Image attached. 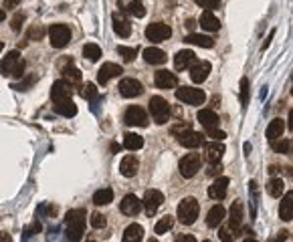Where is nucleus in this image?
I'll return each mask as SVG.
<instances>
[{
    "label": "nucleus",
    "instance_id": "obj_1",
    "mask_svg": "<svg viewBox=\"0 0 293 242\" xmlns=\"http://www.w3.org/2000/svg\"><path fill=\"white\" fill-rule=\"evenodd\" d=\"M83 228H85V210H81V208L69 210L67 216H65L67 242H79L83 238Z\"/></svg>",
    "mask_w": 293,
    "mask_h": 242
},
{
    "label": "nucleus",
    "instance_id": "obj_2",
    "mask_svg": "<svg viewBox=\"0 0 293 242\" xmlns=\"http://www.w3.org/2000/svg\"><path fill=\"white\" fill-rule=\"evenodd\" d=\"M0 71H3L5 77H23L25 73V61L21 57L19 51H13L9 53L5 59H3V67H0Z\"/></svg>",
    "mask_w": 293,
    "mask_h": 242
},
{
    "label": "nucleus",
    "instance_id": "obj_3",
    "mask_svg": "<svg viewBox=\"0 0 293 242\" xmlns=\"http://www.w3.org/2000/svg\"><path fill=\"white\" fill-rule=\"evenodd\" d=\"M198 212H200V206H198V200L196 198H184L180 204H178V220L182 224H194L196 218H198Z\"/></svg>",
    "mask_w": 293,
    "mask_h": 242
},
{
    "label": "nucleus",
    "instance_id": "obj_4",
    "mask_svg": "<svg viewBox=\"0 0 293 242\" xmlns=\"http://www.w3.org/2000/svg\"><path fill=\"white\" fill-rule=\"evenodd\" d=\"M150 115L158 126H164L170 119V103L164 97H158V95L152 97L150 99Z\"/></svg>",
    "mask_w": 293,
    "mask_h": 242
},
{
    "label": "nucleus",
    "instance_id": "obj_5",
    "mask_svg": "<svg viewBox=\"0 0 293 242\" xmlns=\"http://www.w3.org/2000/svg\"><path fill=\"white\" fill-rule=\"evenodd\" d=\"M123 121L133 128H145L148 126V113H145L139 105H129L123 113Z\"/></svg>",
    "mask_w": 293,
    "mask_h": 242
},
{
    "label": "nucleus",
    "instance_id": "obj_6",
    "mask_svg": "<svg viewBox=\"0 0 293 242\" xmlns=\"http://www.w3.org/2000/svg\"><path fill=\"white\" fill-rule=\"evenodd\" d=\"M176 99L186 103V105H202L206 95L202 89H194V87H180L176 89Z\"/></svg>",
    "mask_w": 293,
    "mask_h": 242
},
{
    "label": "nucleus",
    "instance_id": "obj_7",
    "mask_svg": "<svg viewBox=\"0 0 293 242\" xmlns=\"http://www.w3.org/2000/svg\"><path fill=\"white\" fill-rule=\"evenodd\" d=\"M49 39H51V45L55 49H63L71 41V31L67 25H53L49 29Z\"/></svg>",
    "mask_w": 293,
    "mask_h": 242
},
{
    "label": "nucleus",
    "instance_id": "obj_8",
    "mask_svg": "<svg viewBox=\"0 0 293 242\" xmlns=\"http://www.w3.org/2000/svg\"><path fill=\"white\" fill-rule=\"evenodd\" d=\"M200 166H202V158H200L198 154H186V156L180 160V174H182L184 178H192V176L198 174Z\"/></svg>",
    "mask_w": 293,
    "mask_h": 242
},
{
    "label": "nucleus",
    "instance_id": "obj_9",
    "mask_svg": "<svg viewBox=\"0 0 293 242\" xmlns=\"http://www.w3.org/2000/svg\"><path fill=\"white\" fill-rule=\"evenodd\" d=\"M170 35H172V29L164 23H154L145 29V39L150 43H162V41L170 39Z\"/></svg>",
    "mask_w": 293,
    "mask_h": 242
},
{
    "label": "nucleus",
    "instance_id": "obj_10",
    "mask_svg": "<svg viewBox=\"0 0 293 242\" xmlns=\"http://www.w3.org/2000/svg\"><path fill=\"white\" fill-rule=\"evenodd\" d=\"M143 208H145V214L148 216H154L156 212H158V208L162 206V202H164V196H162V192L160 190H148L143 194Z\"/></svg>",
    "mask_w": 293,
    "mask_h": 242
},
{
    "label": "nucleus",
    "instance_id": "obj_11",
    "mask_svg": "<svg viewBox=\"0 0 293 242\" xmlns=\"http://www.w3.org/2000/svg\"><path fill=\"white\" fill-rule=\"evenodd\" d=\"M119 93H121L123 97H127V99L139 97V95L143 93V85H141L137 79L127 77V79H121V83H119Z\"/></svg>",
    "mask_w": 293,
    "mask_h": 242
},
{
    "label": "nucleus",
    "instance_id": "obj_12",
    "mask_svg": "<svg viewBox=\"0 0 293 242\" xmlns=\"http://www.w3.org/2000/svg\"><path fill=\"white\" fill-rule=\"evenodd\" d=\"M223 154H225L223 142H206L204 144V158H206V162L210 166L212 164H218L223 160Z\"/></svg>",
    "mask_w": 293,
    "mask_h": 242
},
{
    "label": "nucleus",
    "instance_id": "obj_13",
    "mask_svg": "<svg viewBox=\"0 0 293 242\" xmlns=\"http://www.w3.org/2000/svg\"><path fill=\"white\" fill-rule=\"evenodd\" d=\"M121 73H123V69H121L119 65H115V63H103L101 69L97 71V83H99V85H105L109 79L119 77Z\"/></svg>",
    "mask_w": 293,
    "mask_h": 242
},
{
    "label": "nucleus",
    "instance_id": "obj_14",
    "mask_svg": "<svg viewBox=\"0 0 293 242\" xmlns=\"http://www.w3.org/2000/svg\"><path fill=\"white\" fill-rule=\"evenodd\" d=\"M71 93H73V89H71V85L67 81H57V83H53L51 99L55 103H63V101H69L71 99Z\"/></svg>",
    "mask_w": 293,
    "mask_h": 242
},
{
    "label": "nucleus",
    "instance_id": "obj_15",
    "mask_svg": "<svg viewBox=\"0 0 293 242\" xmlns=\"http://www.w3.org/2000/svg\"><path fill=\"white\" fill-rule=\"evenodd\" d=\"M111 21H113V31L117 33V37L127 39L131 35V25H129V21H127V17L123 13H113Z\"/></svg>",
    "mask_w": 293,
    "mask_h": 242
},
{
    "label": "nucleus",
    "instance_id": "obj_16",
    "mask_svg": "<svg viewBox=\"0 0 293 242\" xmlns=\"http://www.w3.org/2000/svg\"><path fill=\"white\" fill-rule=\"evenodd\" d=\"M198 61H196V55L192 53V51H180V53H176V57H174V67H176V71H184V69H192L194 65H196Z\"/></svg>",
    "mask_w": 293,
    "mask_h": 242
},
{
    "label": "nucleus",
    "instance_id": "obj_17",
    "mask_svg": "<svg viewBox=\"0 0 293 242\" xmlns=\"http://www.w3.org/2000/svg\"><path fill=\"white\" fill-rule=\"evenodd\" d=\"M117 7L127 13V15H133L135 19H141L145 15V9H143V3L141 0H117Z\"/></svg>",
    "mask_w": 293,
    "mask_h": 242
},
{
    "label": "nucleus",
    "instance_id": "obj_18",
    "mask_svg": "<svg viewBox=\"0 0 293 242\" xmlns=\"http://www.w3.org/2000/svg\"><path fill=\"white\" fill-rule=\"evenodd\" d=\"M141 206H143L141 200H137L133 194H127V196L121 200L119 210H121V214H125V216H135V214L141 210Z\"/></svg>",
    "mask_w": 293,
    "mask_h": 242
},
{
    "label": "nucleus",
    "instance_id": "obj_19",
    "mask_svg": "<svg viewBox=\"0 0 293 242\" xmlns=\"http://www.w3.org/2000/svg\"><path fill=\"white\" fill-rule=\"evenodd\" d=\"M154 81H156V87H158V89H174V87L178 85L176 75L170 73V71H156Z\"/></svg>",
    "mask_w": 293,
    "mask_h": 242
},
{
    "label": "nucleus",
    "instance_id": "obj_20",
    "mask_svg": "<svg viewBox=\"0 0 293 242\" xmlns=\"http://www.w3.org/2000/svg\"><path fill=\"white\" fill-rule=\"evenodd\" d=\"M178 144L184 146V148H188V150H194V148H200L204 144V136L190 130V132H186V134H182L178 138Z\"/></svg>",
    "mask_w": 293,
    "mask_h": 242
},
{
    "label": "nucleus",
    "instance_id": "obj_21",
    "mask_svg": "<svg viewBox=\"0 0 293 242\" xmlns=\"http://www.w3.org/2000/svg\"><path fill=\"white\" fill-rule=\"evenodd\" d=\"M208 73H210V63H208V61H198V63L190 69V79H192L196 85H200V83L206 81Z\"/></svg>",
    "mask_w": 293,
    "mask_h": 242
},
{
    "label": "nucleus",
    "instance_id": "obj_22",
    "mask_svg": "<svg viewBox=\"0 0 293 242\" xmlns=\"http://www.w3.org/2000/svg\"><path fill=\"white\" fill-rule=\"evenodd\" d=\"M279 218L285 220V222L293 220V190L283 196V200L279 204Z\"/></svg>",
    "mask_w": 293,
    "mask_h": 242
},
{
    "label": "nucleus",
    "instance_id": "obj_23",
    "mask_svg": "<svg viewBox=\"0 0 293 242\" xmlns=\"http://www.w3.org/2000/svg\"><path fill=\"white\" fill-rule=\"evenodd\" d=\"M227 190H229V178H218V180H214V184L208 188V196H210L212 200H225Z\"/></svg>",
    "mask_w": 293,
    "mask_h": 242
},
{
    "label": "nucleus",
    "instance_id": "obj_24",
    "mask_svg": "<svg viewBox=\"0 0 293 242\" xmlns=\"http://www.w3.org/2000/svg\"><path fill=\"white\" fill-rule=\"evenodd\" d=\"M198 121L206 128V130H214V128H218V124H221V119H218V115L212 111V109H200L198 111Z\"/></svg>",
    "mask_w": 293,
    "mask_h": 242
},
{
    "label": "nucleus",
    "instance_id": "obj_25",
    "mask_svg": "<svg viewBox=\"0 0 293 242\" xmlns=\"http://www.w3.org/2000/svg\"><path fill=\"white\" fill-rule=\"evenodd\" d=\"M137 170H139V162H137L133 156H125V158L121 160V164H119V172H121V176H125V178H133V176L137 174Z\"/></svg>",
    "mask_w": 293,
    "mask_h": 242
},
{
    "label": "nucleus",
    "instance_id": "obj_26",
    "mask_svg": "<svg viewBox=\"0 0 293 242\" xmlns=\"http://www.w3.org/2000/svg\"><path fill=\"white\" fill-rule=\"evenodd\" d=\"M143 59L150 65H162V63H166V53L156 49V47H148L143 51Z\"/></svg>",
    "mask_w": 293,
    "mask_h": 242
},
{
    "label": "nucleus",
    "instance_id": "obj_27",
    "mask_svg": "<svg viewBox=\"0 0 293 242\" xmlns=\"http://www.w3.org/2000/svg\"><path fill=\"white\" fill-rule=\"evenodd\" d=\"M283 132H285V124H283V119H273L271 124H269V128H267V132H265V136H267V140L269 142H273V140H279L281 136H283Z\"/></svg>",
    "mask_w": 293,
    "mask_h": 242
},
{
    "label": "nucleus",
    "instance_id": "obj_28",
    "mask_svg": "<svg viewBox=\"0 0 293 242\" xmlns=\"http://www.w3.org/2000/svg\"><path fill=\"white\" fill-rule=\"evenodd\" d=\"M61 73H63V81H67L71 87L81 83V71H79V69H75V67H73V63L65 65V67L61 69Z\"/></svg>",
    "mask_w": 293,
    "mask_h": 242
},
{
    "label": "nucleus",
    "instance_id": "obj_29",
    "mask_svg": "<svg viewBox=\"0 0 293 242\" xmlns=\"http://www.w3.org/2000/svg\"><path fill=\"white\" fill-rule=\"evenodd\" d=\"M141 238H143V228L139 224H129L123 232L121 242H141Z\"/></svg>",
    "mask_w": 293,
    "mask_h": 242
},
{
    "label": "nucleus",
    "instance_id": "obj_30",
    "mask_svg": "<svg viewBox=\"0 0 293 242\" xmlns=\"http://www.w3.org/2000/svg\"><path fill=\"white\" fill-rule=\"evenodd\" d=\"M200 27H202L204 31H208V33H216V31L221 29V23H218V19H216L210 11H206V13L200 17Z\"/></svg>",
    "mask_w": 293,
    "mask_h": 242
},
{
    "label": "nucleus",
    "instance_id": "obj_31",
    "mask_svg": "<svg viewBox=\"0 0 293 242\" xmlns=\"http://www.w3.org/2000/svg\"><path fill=\"white\" fill-rule=\"evenodd\" d=\"M239 234H241V226H235V224H225L223 228H221V232H218V236H221V240L223 242H233V240H237L239 238Z\"/></svg>",
    "mask_w": 293,
    "mask_h": 242
},
{
    "label": "nucleus",
    "instance_id": "obj_32",
    "mask_svg": "<svg viewBox=\"0 0 293 242\" xmlns=\"http://www.w3.org/2000/svg\"><path fill=\"white\" fill-rule=\"evenodd\" d=\"M223 218H225V208H223L221 204H216V206H212V208L208 210L206 224H208L210 228H214V226H218V224L223 222Z\"/></svg>",
    "mask_w": 293,
    "mask_h": 242
},
{
    "label": "nucleus",
    "instance_id": "obj_33",
    "mask_svg": "<svg viewBox=\"0 0 293 242\" xmlns=\"http://www.w3.org/2000/svg\"><path fill=\"white\" fill-rule=\"evenodd\" d=\"M184 43L198 45V47H202V49H212V47H214V41H212L210 37H206V35H188V37L184 39Z\"/></svg>",
    "mask_w": 293,
    "mask_h": 242
},
{
    "label": "nucleus",
    "instance_id": "obj_34",
    "mask_svg": "<svg viewBox=\"0 0 293 242\" xmlns=\"http://www.w3.org/2000/svg\"><path fill=\"white\" fill-rule=\"evenodd\" d=\"M109 202H113V190L111 188H101L93 194V204L95 206H105Z\"/></svg>",
    "mask_w": 293,
    "mask_h": 242
},
{
    "label": "nucleus",
    "instance_id": "obj_35",
    "mask_svg": "<svg viewBox=\"0 0 293 242\" xmlns=\"http://www.w3.org/2000/svg\"><path fill=\"white\" fill-rule=\"evenodd\" d=\"M55 111L63 117H75L77 115V105L69 99V101H63V103H55Z\"/></svg>",
    "mask_w": 293,
    "mask_h": 242
},
{
    "label": "nucleus",
    "instance_id": "obj_36",
    "mask_svg": "<svg viewBox=\"0 0 293 242\" xmlns=\"http://www.w3.org/2000/svg\"><path fill=\"white\" fill-rule=\"evenodd\" d=\"M243 212H245V208H243V202L241 200H237V202H233V206H231V212H229V222L231 224H235V226H241V222H243Z\"/></svg>",
    "mask_w": 293,
    "mask_h": 242
},
{
    "label": "nucleus",
    "instance_id": "obj_37",
    "mask_svg": "<svg viewBox=\"0 0 293 242\" xmlns=\"http://www.w3.org/2000/svg\"><path fill=\"white\" fill-rule=\"evenodd\" d=\"M271 150L277 152V154L293 156V142H289V140H273L271 142Z\"/></svg>",
    "mask_w": 293,
    "mask_h": 242
},
{
    "label": "nucleus",
    "instance_id": "obj_38",
    "mask_svg": "<svg viewBox=\"0 0 293 242\" xmlns=\"http://www.w3.org/2000/svg\"><path fill=\"white\" fill-rule=\"evenodd\" d=\"M141 146H143L141 136H137V134H125V136H123V148H125V150L135 152V150H139Z\"/></svg>",
    "mask_w": 293,
    "mask_h": 242
},
{
    "label": "nucleus",
    "instance_id": "obj_39",
    "mask_svg": "<svg viewBox=\"0 0 293 242\" xmlns=\"http://www.w3.org/2000/svg\"><path fill=\"white\" fill-rule=\"evenodd\" d=\"M267 194H269L271 198H279V196L283 194V182H281L279 178H271V180L267 182Z\"/></svg>",
    "mask_w": 293,
    "mask_h": 242
},
{
    "label": "nucleus",
    "instance_id": "obj_40",
    "mask_svg": "<svg viewBox=\"0 0 293 242\" xmlns=\"http://www.w3.org/2000/svg\"><path fill=\"white\" fill-rule=\"evenodd\" d=\"M83 57H87L89 61H99L101 59V49L95 45V43H89V45H85L83 47Z\"/></svg>",
    "mask_w": 293,
    "mask_h": 242
},
{
    "label": "nucleus",
    "instance_id": "obj_41",
    "mask_svg": "<svg viewBox=\"0 0 293 242\" xmlns=\"http://www.w3.org/2000/svg\"><path fill=\"white\" fill-rule=\"evenodd\" d=\"M81 97L87 99V101H91V103H95V101L99 99V91L95 89L93 83H87V85L83 87V91H81Z\"/></svg>",
    "mask_w": 293,
    "mask_h": 242
},
{
    "label": "nucleus",
    "instance_id": "obj_42",
    "mask_svg": "<svg viewBox=\"0 0 293 242\" xmlns=\"http://www.w3.org/2000/svg\"><path fill=\"white\" fill-rule=\"evenodd\" d=\"M172 226H174V218H172V216H164V218L156 224V228H154V230H156V234H166Z\"/></svg>",
    "mask_w": 293,
    "mask_h": 242
},
{
    "label": "nucleus",
    "instance_id": "obj_43",
    "mask_svg": "<svg viewBox=\"0 0 293 242\" xmlns=\"http://www.w3.org/2000/svg\"><path fill=\"white\" fill-rule=\"evenodd\" d=\"M117 53L121 55V59L125 63H131L135 59V55H137V49L135 47H117Z\"/></svg>",
    "mask_w": 293,
    "mask_h": 242
},
{
    "label": "nucleus",
    "instance_id": "obj_44",
    "mask_svg": "<svg viewBox=\"0 0 293 242\" xmlns=\"http://www.w3.org/2000/svg\"><path fill=\"white\" fill-rule=\"evenodd\" d=\"M43 37H45V29H43L41 25H33V27L29 29V35H27L29 41H41Z\"/></svg>",
    "mask_w": 293,
    "mask_h": 242
},
{
    "label": "nucleus",
    "instance_id": "obj_45",
    "mask_svg": "<svg viewBox=\"0 0 293 242\" xmlns=\"http://www.w3.org/2000/svg\"><path fill=\"white\" fill-rule=\"evenodd\" d=\"M194 3L200 7V9H206V11H214L221 7V0H194Z\"/></svg>",
    "mask_w": 293,
    "mask_h": 242
},
{
    "label": "nucleus",
    "instance_id": "obj_46",
    "mask_svg": "<svg viewBox=\"0 0 293 242\" xmlns=\"http://www.w3.org/2000/svg\"><path fill=\"white\" fill-rule=\"evenodd\" d=\"M105 224H107V220H105L103 214H99V212L91 214V226L93 228H105Z\"/></svg>",
    "mask_w": 293,
    "mask_h": 242
},
{
    "label": "nucleus",
    "instance_id": "obj_47",
    "mask_svg": "<svg viewBox=\"0 0 293 242\" xmlns=\"http://www.w3.org/2000/svg\"><path fill=\"white\" fill-rule=\"evenodd\" d=\"M247 101H249V81L241 79V103L247 105Z\"/></svg>",
    "mask_w": 293,
    "mask_h": 242
},
{
    "label": "nucleus",
    "instance_id": "obj_48",
    "mask_svg": "<svg viewBox=\"0 0 293 242\" xmlns=\"http://www.w3.org/2000/svg\"><path fill=\"white\" fill-rule=\"evenodd\" d=\"M172 136H176V138H180L182 134H186V132H190V124H176L172 130Z\"/></svg>",
    "mask_w": 293,
    "mask_h": 242
},
{
    "label": "nucleus",
    "instance_id": "obj_49",
    "mask_svg": "<svg viewBox=\"0 0 293 242\" xmlns=\"http://www.w3.org/2000/svg\"><path fill=\"white\" fill-rule=\"evenodd\" d=\"M37 81V77H29V79H25L23 83H19V85H13V89H17V91H27L33 83Z\"/></svg>",
    "mask_w": 293,
    "mask_h": 242
},
{
    "label": "nucleus",
    "instance_id": "obj_50",
    "mask_svg": "<svg viewBox=\"0 0 293 242\" xmlns=\"http://www.w3.org/2000/svg\"><path fill=\"white\" fill-rule=\"evenodd\" d=\"M208 138H212V142H223L227 136H225V132H221L218 128H214V130H208Z\"/></svg>",
    "mask_w": 293,
    "mask_h": 242
},
{
    "label": "nucleus",
    "instance_id": "obj_51",
    "mask_svg": "<svg viewBox=\"0 0 293 242\" xmlns=\"http://www.w3.org/2000/svg\"><path fill=\"white\" fill-rule=\"evenodd\" d=\"M23 23H25V15H17L15 19H13V31H21V27H23Z\"/></svg>",
    "mask_w": 293,
    "mask_h": 242
},
{
    "label": "nucleus",
    "instance_id": "obj_52",
    "mask_svg": "<svg viewBox=\"0 0 293 242\" xmlns=\"http://www.w3.org/2000/svg\"><path fill=\"white\" fill-rule=\"evenodd\" d=\"M39 230H41V222H37V220H35V222H33V224L27 228L25 236H33V232H39Z\"/></svg>",
    "mask_w": 293,
    "mask_h": 242
},
{
    "label": "nucleus",
    "instance_id": "obj_53",
    "mask_svg": "<svg viewBox=\"0 0 293 242\" xmlns=\"http://www.w3.org/2000/svg\"><path fill=\"white\" fill-rule=\"evenodd\" d=\"M221 172H223V166L221 164H212L210 170H208V176H218Z\"/></svg>",
    "mask_w": 293,
    "mask_h": 242
},
{
    "label": "nucleus",
    "instance_id": "obj_54",
    "mask_svg": "<svg viewBox=\"0 0 293 242\" xmlns=\"http://www.w3.org/2000/svg\"><path fill=\"white\" fill-rule=\"evenodd\" d=\"M176 242H196V238L190 236V234H180V236L176 238Z\"/></svg>",
    "mask_w": 293,
    "mask_h": 242
},
{
    "label": "nucleus",
    "instance_id": "obj_55",
    "mask_svg": "<svg viewBox=\"0 0 293 242\" xmlns=\"http://www.w3.org/2000/svg\"><path fill=\"white\" fill-rule=\"evenodd\" d=\"M285 238H287V232H285V230H279V234H277V236H273V238H271V242H283Z\"/></svg>",
    "mask_w": 293,
    "mask_h": 242
},
{
    "label": "nucleus",
    "instance_id": "obj_56",
    "mask_svg": "<svg viewBox=\"0 0 293 242\" xmlns=\"http://www.w3.org/2000/svg\"><path fill=\"white\" fill-rule=\"evenodd\" d=\"M17 5H21V0H5V7L3 9H15Z\"/></svg>",
    "mask_w": 293,
    "mask_h": 242
},
{
    "label": "nucleus",
    "instance_id": "obj_57",
    "mask_svg": "<svg viewBox=\"0 0 293 242\" xmlns=\"http://www.w3.org/2000/svg\"><path fill=\"white\" fill-rule=\"evenodd\" d=\"M287 128H289V132H293V109L289 111V119H287Z\"/></svg>",
    "mask_w": 293,
    "mask_h": 242
},
{
    "label": "nucleus",
    "instance_id": "obj_58",
    "mask_svg": "<svg viewBox=\"0 0 293 242\" xmlns=\"http://www.w3.org/2000/svg\"><path fill=\"white\" fill-rule=\"evenodd\" d=\"M0 242H11V236L7 232H3V234H0Z\"/></svg>",
    "mask_w": 293,
    "mask_h": 242
},
{
    "label": "nucleus",
    "instance_id": "obj_59",
    "mask_svg": "<svg viewBox=\"0 0 293 242\" xmlns=\"http://www.w3.org/2000/svg\"><path fill=\"white\" fill-rule=\"evenodd\" d=\"M119 150H121L119 144H111V152H119Z\"/></svg>",
    "mask_w": 293,
    "mask_h": 242
},
{
    "label": "nucleus",
    "instance_id": "obj_60",
    "mask_svg": "<svg viewBox=\"0 0 293 242\" xmlns=\"http://www.w3.org/2000/svg\"><path fill=\"white\" fill-rule=\"evenodd\" d=\"M289 176H291V180H293V166L289 168Z\"/></svg>",
    "mask_w": 293,
    "mask_h": 242
},
{
    "label": "nucleus",
    "instance_id": "obj_61",
    "mask_svg": "<svg viewBox=\"0 0 293 242\" xmlns=\"http://www.w3.org/2000/svg\"><path fill=\"white\" fill-rule=\"evenodd\" d=\"M245 242H257V240H253V238H247V240H245Z\"/></svg>",
    "mask_w": 293,
    "mask_h": 242
},
{
    "label": "nucleus",
    "instance_id": "obj_62",
    "mask_svg": "<svg viewBox=\"0 0 293 242\" xmlns=\"http://www.w3.org/2000/svg\"><path fill=\"white\" fill-rule=\"evenodd\" d=\"M148 242H158V240H156V238H150V240H148Z\"/></svg>",
    "mask_w": 293,
    "mask_h": 242
},
{
    "label": "nucleus",
    "instance_id": "obj_63",
    "mask_svg": "<svg viewBox=\"0 0 293 242\" xmlns=\"http://www.w3.org/2000/svg\"><path fill=\"white\" fill-rule=\"evenodd\" d=\"M204 242H210V240H204Z\"/></svg>",
    "mask_w": 293,
    "mask_h": 242
},
{
    "label": "nucleus",
    "instance_id": "obj_64",
    "mask_svg": "<svg viewBox=\"0 0 293 242\" xmlns=\"http://www.w3.org/2000/svg\"><path fill=\"white\" fill-rule=\"evenodd\" d=\"M291 93H293V89H291Z\"/></svg>",
    "mask_w": 293,
    "mask_h": 242
}]
</instances>
